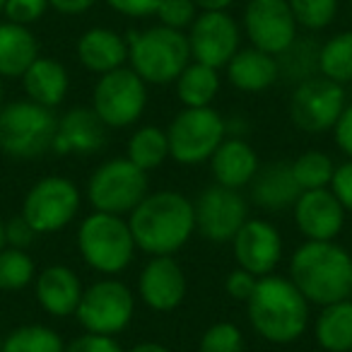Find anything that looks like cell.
<instances>
[{"label": "cell", "mask_w": 352, "mask_h": 352, "mask_svg": "<svg viewBox=\"0 0 352 352\" xmlns=\"http://www.w3.org/2000/svg\"><path fill=\"white\" fill-rule=\"evenodd\" d=\"M128 227L140 251L171 256L186 246L196 232V208L179 191L147 193L128 215Z\"/></svg>", "instance_id": "cell-1"}, {"label": "cell", "mask_w": 352, "mask_h": 352, "mask_svg": "<svg viewBox=\"0 0 352 352\" xmlns=\"http://www.w3.org/2000/svg\"><path fill=\"white\" fill-rule=\"evenodd\" d=\"M254 331L268 342L287 345L307 333L309 302L289 278L265 275L258 278L254 294L246 302Z\"/></svg>", "instance_id": "cell-2"}, {"label": "cell", "mask_w": 352, "mask_h": 352, "mask_svg": "<svg viewBox=\"0 0 352 352\" xmlns=\"http://www.w3.org/2000/svg\"><path fill=\"white\" fill-rule=\"evenodd\" d=\"M289 280L309 304L328 307L350 297L352 256L336 241H304L292 254Z\"/></svg>", "instance_id": "cell-3"}, {"label": "cell", "mask_w": 352, "mask_h": 352, "mask_svg": "<svg viewBox=\"0 0 352 352\" xmlns=\"http://www.w3.org/2000/svg\"><path fill=\"white\" fill-rule=\"evenodd\" d=\"M128 41V68H133L147 85H171L191 63L188 36L169 27H150L131 32Z\"/></svg>", "instance_id": "cell-4"}, {"label": "cell", "mask_w": 352, "mask_h": 352, "mask_svg": "<svg viewBox=\"0 0 352 352\" xmlns=\"http://www.w3.org/2000/svg\"><path fill=\"white\" fill-rule=\"evenodd\" d=\"M58 116L32 99L0 107V150L12 160H36L54 152Z\"/></svg>", "instance_id": "cell-5"}, {"label": "cell", "mask_w": 352, "mask_h": 352, "mask_svg": "<svg viewBox=\"0 0 352 352\" xmlns=\"http://www.w3.org/2000/svg\"><path fill=\"white\" fill-rule=\"evenodd\" d=\"M78 249L89 268L113 278L131 265L138 246L128 220H123L121 215L94 210L80 225Z\"/></svg>", "instance_id": "cell-6"}, {"label": "cell", "mask_w": 352, "mask_h": 352, "mask_svg": "<svg viewBox=\"0 0 352 352\" xmlns=\"http://www.w3.org/2000/svg\"><path fill=\"white\" fill-rule=\"evenodd\" d=\"M147 171L133 164L128 157L107 160L92 171L87 182V198L97 212L131 215L147 196Z\"/></svg>", "instance_id": "cell-7"}, {"label": "cell", "mask_w": 352, "mask_h": 352, "mask_svg": "<svg viewBox=\"0 0 352 352\" xmlns=\"http://www.w3.org/2000/svg\"><path fill=\"white\" fill-rule=\"evenodd\" d=\"M169 157L179 164H203L210 162L215 150L227 138V121L212 107L184 109L166 128Z\"/></svg>", "instance_id": "cell-8"}, {"label": "cell", "mask_w": 352, "mask_h": 352, "mask_svg": "<svg viewBox=\"0 0 352 352\" xmlns=\"http://www.w3.org/2000/svg\"><path fill=\"white\" fill-rule=\"evenodd\" d=\"M133 314H135V297L128 285L116 278H104L85 289L75 316L85 333L116 338L133 321Z\"/></svg>", "instance_id": "cell-9"}, {"label": "cell", "mask_w": 352, "mask_h": 352, "mask_svg": "<svg viewBox=\"0 0 352 352\" xmlns=\"http://www.w3.org/2000/svg\"><path fill=\"white\" fill-rule=\"evenodd\" d=\"M147 107V82L133 68L123 65L99 75L92 92V109L107 128H128Z\"/></svg>", "instance_id": "cell-10"}, {"label": "cell", "mask_w": 352, "mask_h": 352, "mask_svg": "<svg viewBox=\"0 0 352 352\" xmlns=\"http://www.w3.org/2000/svg\"><path fill=\"white\" fill-rule=\"evenodd\" d=\"M80 188L65 176H44L27 191L22 215L36 234H54L68 227L80 212Z\"/></svg>", "instance_id": "cell-11"}, {"label": "cell", "mask_w": 352, "mask_h": 352, "mask_svg": "<svg viewBox=\"0 0 352 352\" xmlns=\"http://www.w3.org/2000/svg\"><path fill=\"white\" fill-rule=\"evenodd\" d=\"M345 107V87L323 75H314L294 85L292 99H289V116L294 126L302 131L326 133L338 123Z\"/></svg>", "instance_id": "cell-12"}, {"label": "cell", "mask_w": 352, "mask_h": 352, "mask_svg": "<svg viewBox=\"0 0 352 352\" xmlns=\"http://www.w3.org/2000/svg\"><path fill=\"white\" fill-rule=\"evenodd\" d=\"M196 208V230L201 232L203 239L212 244H227L236 236V232L244 227L249 220V206L244 196L234 188L212 186L203 188L198 201L193 203Z\"/></svg>", "instance_id": "cell-13"}, {"label": "cell", "mask_w": 352, "mask_h": 352, "mask_svg": "<svg viewBox=\"0 0 352 352\" xmlns=\"http://www.w3.org/2000/svg\"><path fill=\"white\" fill-rule=\"evenodd\" d=\"M297 27L287 0H249L244 10V32L251 46L275 58L297 39Z\"/></svg>", "instance_id": "cell-14"}, {"label": "cell", "mask_w": 352, "mask_h": 352, "mask_svg": "<svg viewBox=\"0 0 352 352\" xmlns=\"http://www.w3.org/2000/svg\"><path fill=\"white\" fill-rule=\"evenodd\" d=\"M239 25L227 10L201 12L188 32L191 58L210 68H227L234 54L239 51Z\"/></svg>", "instance_id": "cell-15"}, {"label": "cell", "mask_w": 352, "mask_h": 352, "mask_svg": "<svg viewBox=\"0 0 352 352\" xmlns=\"http://www.w3.org/2000/svg\"><path fill=\"white\" fill-rule=\"evenodd\" d=\"M232 246L239 268L249 270L256 278L270 275L283 258V236L278 227L261 217H249L232 239Z\"/></svg>", "instance_id": "cell-16"}, {"label": "cell", "mask_w": 352, "mask_h": 352, "mask_svg": "<svg viewBox=\"0 0 352 352\" xmlns=\"http://www.w3.org/2000/svg\"><path fill=\"white\" fill-rule=\"evenodd\" d=\"M186 275L179 261L171 256H152L140 270L138 278V294L152 311H174L186 297Z\"/></svg>", "instance_id": "cell-17"}, {"label": "cell", "mask_w": 352, "mask_h": 352, "mask_svg": "<svg viewBox=\"0 0 352 352\" xmlns=\"http://www.w3.org/2000/svg\"><path fill=\"white\" fill-rule=\"evenodd\" d=\"M292 210L297 230L307 241H336L347 212L331 188L302 191Z\"/></svg>", "instance_id": "cell-18"}, {"label": "cell", "mask_w": 352, "mask_h": 352, "mask_svg": "<svg viewBox=\"0 0 352 352\" xmlns=\"http://www.w3.org/2000/svg\"><path fill=\"white\" fill-rule=\"evenodd\" d=\"M107 123L92 107H75L58 118L54 152L58 155H94L107 145Z\"/></svg>", "instance_id": "cell-19"}, {"label": "cell", "mask_w": 352, "mask_h": 352, "mask_svg": "<svg viewBox=\"0 0 352 352\" xmlns=\"http://www.w3.org/2000/svg\"><path fill=\"white\" fill-rule=\"evenodd\" d=\"M82 283H80V275L75 273L68 265H49L44 268L34 280V294L36 302L41 304L49 316L65 318L75 316L80 307V299H82Z\"/></svg>", "instance_id": "cell-20"}, {"label": "cell", "mask_w": 352, "mask_h": 352, "mask_svg": "<svg viewBox=\"0 0 352 352\" xmlns=\"http://www.w3.org/2000/svg\"><path fill=\"white\" fill-rule=\"evenodd\" d=\"M210 169L215 176V184L227 188H239L249 186L254 182V176L258 174V155L256 150L244 140V138L227 135L222 145L210 157Z\"/></svg>", "instance_id": "cell-21"}, {"label": "cell", "mask_w": 352, "mask_h": 352, "mask_svg": "<svg viewBox=\"0 0 352 352\" xmlns=\"http://www.w3.org/2000/svg\"><path fill=\"white\" fill-rule=\"evenodd\" d=\"M249 186L251 201L270 212L294 208L297 198L302 196V188H299L297 179H294L289 162H273V164L261 166Z\"/></svg>", "instance_id": "cell-22"}, {"label": "cell", "mask_w": 352, "mask_h": 352, "mask_svg": "<svg viewBox=\"0 0 352 352\" xmlns=\"http://www.w3.org/2000/svg\"><path fill=\"white\" fill-rule=\"evenodd\" d=\"M78 60L89 73L107 75L128 63V41L109 27H92L78 39Z\"/></svg>", "instance_id": "cell-23"}, {"label": "cell", "mask_w": 352, "mask_h": 352, "mask_svg": "<svg viewBox=\"0 0 352 352\" xmlns=\"http://www.w3.org/2000/svg\"><path fill=\"white\" fill-rule=\"evenodd\" d=\"M227 80L239 92H263L280 80L278 58L261 49H239L227 63Z\"/></svg>", "instance_id": "cell-24"}, {"label": "cell", "mask_w": 352, "mask_h": 352, "mask_svg": "<svg viewBox=\"0 0 352 352\" xmlns=\"http://www.w3.org/2000/svg\"><path fill=\"white\" fill-rule=\"evenodd\" d=\"M22 85H25L27 99L46 109H56L58 104H63L65 94H68L70 78L60 60L39 56L30 65V70L22 75Z\"/></svg>", "instance_id": "cell-25"}, {"label": "cell", "mask_w": 352, "mask_h": 352, "mask_svg": "<svg viewBox=\"0 0 352 352\" xmlns=\"http://www.w3.org/2000/svg\"><path fill=\"white\" fill-rule=\"evenodd\" d=\"M39 58V41L30 27L0 22V78H22Z\"/></svg>", "instance_id": "cell-26"}, {"label": "cell", "mask_w": 352, "mask_h": 352, "mask_svg": "<svg viewBox=\"0 0 352 352\" xmlns=\"http://www.w3.org/2000/svg\"><path fill=\"white\" fill-rule=\"evenodd\" d=\"M316 342L326 352L352 350V299H340L328 307H321L316 318Z\"/></svg>", "instance_id": "cell-27"}, {"label": "cell", "mask_w": 352, "mask_h": 352, "mask_svg": "<svg viewBox=\"0 0 352 352\" xmlns=\"http://www.w3.org/2000/svg\"><path fill=\"white\" fill-rule=\"evenodd\" d=\"M217 92H220L217 70L206 63H198V60H191L176 78V94L186 109L210 107Z\"/></svg>", "instance_id": "cell-28"}, {"label": "cell", "mask_w": 352, "mask_h": 352, "mask_svg": "<svg viewBox=\"0 0 352 352\" xmlns=\"http://www.w3.org/2000/svg\"><path fill=\"white\" fill-rule=\"evenodd\" d=\"M126 157L142 171H152L164 164L169 157V138L166 131L157 126H142L128 138Z\"/></svg>", "instance_id": "cell-29"}, {"label": "cell", "mask_w": 352, "mask_h": 352, "mask_svg": "<svg viewBox=\"0 0 352 352\" xmlns=\"http://www.w3.org/2000/svg\"><path fill=\"white\" fill-rule=\"evenodd\" d=\"M318 75L342 85L352 82V30L331 36L318 51Z\"/></svg>", "instance_id": "cell-30"}, {"label": "cell", "mask_w": 352, "mask_h": 352, "mask_svg": "<svg viewBox=\"0 0 352 352\" xmlns=\"http://www.w3.org/2000/svg\"><path fill=\"white\" fill-rule=\"evenodd\" d=\"M318 51L321 46L314 39H294L283 54L278 56V70L280 78L299 85L304 80L318 75Z\"/></svg>", "instance_id": "cell-31"}, {"label": "cell", "mask_w": 352, "mask_h": 352, "mask_svg": "<svg viewBox=\"0 0 352 352\" xmlns=\"http://www.w3.org/2000/svg\"><path fill=\"white\" fill-rule=\"evenodd\" d=\"M0 352H65V342L54 328L30 323L17 326L8 333Z\"/></svg>", "instance_id": "cell-32"}, {"label": "cell", "mask_w": 352, "mask_h": 352, "mask_svg": "<svg viewBox=\"0 0 352 352\" xmlns=\"http://www.w3.org/2000/svg\"><path fill=\"white\" fill-rule=\"evenodd\" d=\"M292 164V174L297 179L302 191H314V188H328L333 182L336 164L333 160L321 150H307L297 157Z\"/></svg>", "instance_id": "cell-33"}, {"label": "cell", "mask_w": 352, "mask_h": 352, "mask_svg": "<svg viewBox=\"0 0 352 352\" xmlns=\"http://www.w3.org/2000/svg\"><path fill=\"white\" fill-rule=\"evenodd\" d=\"M36 280L34 258L25 249L6 246L0 251V289L3 292H20Z\"/></svg>", "instance_id": "cell-34"}, {"label": "cell", "mask_w": 352, "mask_h": 352, "mask_svg": "<svg viewBox=\"0 0 352 352\" xmlns=\"http://www.w3.org/2000/svg\"><path fill=\"white\" fill-rule=\"evenodd\" d=\"M294 20L304 30H326L338 15V0H287Z\"/></svg>", "instance_id": "cell-35"}, {"label": "cell", "mask_w": 352, "mask_h": 352, "mask_svg": "<svg viewBox=\"0 0 352 352\" xmlns=\"http://www.w3.org/2000/svg\"><path fill=\"white\" fill-rule=\"evenodd\" d=\"M201 352H244V336L239 326L230 321H217L203 333Z\"/></svg>", "instance_id": "cell-36"}, {"label": "cell", "mask_w": 352, "mask_h": 352, "mask_svg": "<svg viewBox=\"0 0 352 352\" xmlns=\"http://www.w3.org/2000/svg\"><path fill=\"white\" fill-rule=\"evenodd\" d=\"M157 17H160L162 27L169 30H191V25L198 17V8L193 0H162L157 8Z\"/></svg>", "instance_id": "cell-37"}, {"label": "cell", "mask_w": 352, "mask_h": 352, "mask_svg": "<svg viewBox=\"0 0 352 352\" xmlns=\"http://www.w3.org/2000/svg\"><path fill=\"white\" fill-rule=\"evenodd\" d=\"M46 10H49V0H8L3 15L8 22L30 27L36 20H41Z\"/></svg>", "instance_id": "cell-38"}, {"label": "cell", "mask_w": 352, "mask_h": 352, "mask_svg": "<svg viewBox=\"0 0 352 352\" xmlns=\"http://www.w3.org/2000/svg\"><path fill=\"white\" fill-rule=\"evenodd\" d=\"M256 283H258V278H256V275H251L249 270H244V268H239V265H236V268L227 275L225 289H227V294H230L232 299H236V302H249V297L254 294V289H256Z\"/></svg>", "instance_id": "cell-39"}, {"label": "cell", "mask_w": 352, "mask_h": 352, "mask_svg": "<svg viewBox=\"0 0 352 352\" xmlns=\"http://www.w3.org/2000/svg\"><path fill=\"white\" fill-rule=\"evenodd\" d=\"M65 352H123V347L116 342V338L85 333V336L75 338L70 345H65Z\"/></svg>", "instance_id": "cell-40"}, {"label": "cell", "mask_w": 352, "mask_h": 352, "mask_svg": "<svg viewBox=\"0 0 352 352\" xmlns=\"http://www.w3.org/2000/svg\"><path fill=\"white\" fill-rule=\"evenodd\" d=\"M36 236V230L27 222V217L22 215H15L12 220L6 222V239H8V246H12V249H25L34 241Z\"/></svg>", "instance_id": "cell-41"}, {"label": "cell", "mask_w": 352, "mask_h": 352, "mask_svg": "<svg viewBox=\"0 0 352 352\" xmlns=\"http://www.w3.org/2000/svg\"><path fill=\"white\" fill-rule=\"evenodd\" d=\"M328 188L336 193L340 206L352 212V160H347V162H342L340 166H336V171H333V182Z\"/></svg>", "instance_id": "cell-42"}, {"label": "cell", "mask_w": 352, "mask_h": 352, "mask_svg": "<svg viewBox=\"0 0 352 352\" xmlns=\"http://www.w3.org/2000/svg\"><path fill=\"white\" fill-rule=\"evenodd\" d=\"M113 12L123 17H152L157 15L162 0H104Z\"/></svg>", "instance_id": "cell-43"}, {"label": "cell", "mask_w": 352, "mask_h": 352, "mask_svg": "<svg viewBox=\"0 0 352 352\" xmlns=\"http://www.w3.org/2000/svg\"><path fill=\"white\" fill-rule=\"evenodd\" d=\"M333 133H336V145L340 147V152L347 160H352V104L342 109L340 118L333 126Z\"/></svg>", "instance_id": "cell-44"}, {"label": "cell", "mask_w": 352, "mask_h": 352, "mask_svg": "<svg viewBox=\"0 0 352 352\" xmlns=\"http://www.w3.org/2000/svg\"><path fill=\"white\" fill-rule=\"evenodd\" d=\"M99 0H49V8H54L60 15H82L92 10Z\"/></svg>", "instance_id": "cell-45"}, {"label": "cell", "mask_w": 352, "mask_h": 352, "mask_svg": "<svg viewBox=\"0 0 352 352\" xmlns=\"http://www.w3.org/2000/svg\"><path fill=\"white\" fill-rule=\"evenodd\" d=\"M198 10L203 12H215V10H227V8L234 3V0H193Z\"/></svg>", "instance_id": "cell-46"}, {"label": "cell", "mask_w": 352, "mask_h": 352, "mask_svg": "<svg viewBox=\"0 0 352 352\" xmlns=\"http://www.w3.org/2000/svg\"><path fill=\"white\" fill-rule=\"evenodd\" d=\"M128 352H171V350L166 345H162V342L145 340V342H138V345H133Z\"/></svg>", "instance_id": "cell-47"}, {"label": "cell", "mask_w": 352, "mask_h": 352, "mask_svg": "<svg viewBox=\"0 0 352 352\" xmlns=\"http://www.w3.org/2000/svg\"><path fill=\"white\" fill-rule=\"evenodd\" d=\"M8 246V239H6V222H3V217H0V251Z\"/></svg>", "instance_id": "cell-48"}, {"label": "cell", "mask_w": 352, "mask_h": 352, "mask_svg": "<svg viewBox=\"0 0 352 352\" xmlns=\"http://www.w3.org/2000/svg\"><path fill=\"white\" fill-rule=\"evenodd\" d=\"M6 3H8V0H0V12L6 10Z\"/></svg>", "instance_id": "cell-49"}, {"label": "cell", "mask_w": 352, "mask_h": 352, "mask_svg": "<svg viewBox=\"0 0 352 352\" xmlns=\"http://www.w3.org/2000/svg\"><path fill=\"white\" fill-rule=\"evenodd\" d=\"M0 107H3V82H0Z\"/></svg>", "instance_id": "cell-50"}, {"label": "cell", "mask_w": 352, "mask_h": 352, "mask_svg": "<svg viewBox=\"0 0 352 352\" xmlns=\"http://www.w3.org/2000/svg\"><path fill=\"white\" fill-rule=\"evenodd\" d=\"M347 299H352V287H350V297H347Z\"/></svg>", "instance_id": "cell-51"}, {"label": "cell", "mask_w": 352, "mask_h": 352, "mask_svg": "<svg viewBox=\"0 0 352 352\" xmlns=\"http://www.w3.org/2000/svg\"><path fill=\"white\" fill-rule=\"evenodd\" d=\"M350 352H352V350H350Z\"/></svg>", "instance_id": "cell-52"}]
</instances>
